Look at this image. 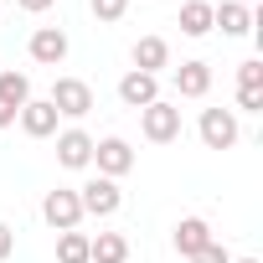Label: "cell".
I'll return each instance as SVG.
<instances>
[{"label": "cell", "instance_id": "1", "mask_svg": "<svg viewBox=\"0 0 263 263\" xmlns=\"http://www.w3.org/2000/svg\"><path fill=\"white\" fill-rule=\"evenodd\" d=\"M47 103L57 108V119H88L93 114V88L83 78H57L52 93H47Z\"/></svg>", "mask_w": 263, "mask_h": 263}, {"label": "cell", "instance_id": "2", "mask_svg": "<svg viewBox=\"0 0 263 263\" xmlns=\"http://www.w3.org/2000/svg\"><path fill=\"white\" fill-rule=\"evenodd\" d=\"M140 129H145L150 145H171V140H181V108L155 98L150 108H140Z\"/></svg>", "mask_w": 263, "mask_h": 263}, {"label": "cell", "instance_id": "3", "mask_svg": "<svg viewBox=\"0 0 263 263\" xmlns=\"http://www.w3.org/2000/svg\"><path fill=\"white\" fill-rule=\"evenodd\" d=\"M78 201H83V217H114V212L124 206V191H119V181L93 176V181L78 186Z\"/></svg>", "mask_w": 263, "mask_h": 263}, {"label": "cell", "instance_id": "4", "mask_svg": "<svg viewBox=\"0 0 263 263\" xmlns=\"http://www.w3.org/2000/svg\"><path fill=\"white\" fill-rule=\"evenodd\" d=\"M42 217H47V227L72 232V227L83 222V201H78V191H72V186H52V191L42 196Z\"/></svg>", "mask_w": 263, "mask_h": 263}, {"label": "cell", "instance_id": "5", "mask_svg": "<svg viewBox=\"0 0 263 263\" xmlns=\"http://www.w3.org/2000/svg\"><path fill=\"white\" fill-rule=\"evenodd\" d=\"M93 165H98V176L119 181V176H129V171H135V145H129V140H119V135L93 140Z\"/></svg>", "mask_w": 263, "mask_h": 263}, {"label": "cell", "instance_id": "6", "mask_svg": "<svg viewBox=\"0 0 263 263\" xmlns=\"http://www.w3.org/2000/svg\"><path fill=\"white\" fill-rule=\"evenodd\" d=\"M196 129H201V145H206V150H232L237 135H242L232 108H201V124H196Z\"/></svg>", "mask_w": 263, "mask_h": 263}, {"label": "cell", "instance_id": "7", "mask_svg": "<svg viewBox=\"0 0 263 263\" xmlns=\"http://www.w3.org/2000/svg\"><path fill=\"white\" fill-rule=\"evenodd\" d=\"M57 165L62 171H88L93 165V135H88V129H62V135H57Z\"/></svg>", "mask_w": 263, "mask_h": 263}, {"label": "cell", "instance_id": "8", "mask_svg": "<svg viewBox=\"0 0 263 263\" xmlns=\"http://www.w3.org/2000/svg\"><path fill=\"white\" fill-rule=\"evenodd\" d=\"M155 98H160V78H150V72H135V67H129V72L119 78V103H124V108H135V114H140V108H150Z\"/></svg>", "mask_w": 263, "mask_h": 263}, {"label": "cell", "instance_id": "9", "mask_svg": "<svg viewBox=\"0 0 263 263\" xmlns=\"http://www.w3.org/2000/svg\"><path fill=\"white\" fill-rule=\"evenodd\" d=\"M26 52H31V62L57 67V62L67 57V31H62V26H36V31H31V42H26Z\"/></svg>", "mask_w": 263, "mask_h": 263}, {"label": "cell", "instance_id": "10", "mask_svg": "<svg viewBox=\"0 0 263 263\" xmlns=\"http://www.w3.org/2000/svg\"><path fill=\"white\" fill-rule=\"evenodd\" d=\"M171 242H176V253L191 263V258H196L206 242H217V237H212V222H206V217H181L176 232H171Z\"/></svg>", "mask_w": 263, "mask_h": 263}, {"label": "cell", "instance_id": "11", "mask_svg": "<svg viewBox=\"0 0 263 263\" xmlns=\"http://www.w3.org/2000/svg\"><path fill=\"white\" fill-rule=\"evenodd\" d=\"M129 62H135V72L160 78V67H171V42H165V36H140L135 52H129Z\"/></svg>", "mask_w": 263, "mask_h": 263}, {"label": "cell", "instance_id": "12", "mask_svg": "<svg viewBox=\"0 0 263 263\" xmlns=\"http://www.w3.org/2000/svg\"><path fill=\"white\" fill-rule=\"evenodd\" d=\"M212 26H222V36H253L258 16L248 6H237V0H222V6H212Z\"/></svg>", "mask_w": 263, "mask_h": 263}, {"label": "cell", "instance_id": "13", "mask_svg": "<svg viewBox=\"0 0 263 263\" xmlns=\"http://www.w3.org/2000/svg\"><path fill=\"white\" fill-rule=\"evenodd\" d=\"M16 119H21V129H26L31 140H52V135H57V108H52L47 98H31Z\"/></svg>", "mask_w": 263, "mask_h": 263}, {"label": "cell", "instance_id": "14", "mask_svg": "<svg viewBox=\"0 0 263 263\" xmlns=\"http://www.w3.org/2000/svg\"><path fill=\"white\" fill-rule=\"evenodd\" d=\"M171 83H176L181 98H206V88H212V67H206V62H181V67L171 72Z\"/></svg>", "mask_w": 263, "mask_h": 263}, {"label": "cell", "instance_id": "15", "mask_svg": "<svg viewBox=\"0 0 263 263\" xmlns=\"http://www.w3.org/2000/svg\"><path fill=\"white\" fill-rule=\"evenodd\" d=\"M88 263H129V237H124V232H98V237H88Z\"/></svg>", "mask_w": 263, "mask_h": 263}, {"label": "cell", "instance_id": "16", "mask_svg": "<svg viewBox=\"0 0 263 263\" xmlns=\"http://www.w3.org/2000/svg\"><path fill=\"white\" fill-rule=\"evenodd\" d=\"M0 103L21 114V108L31 103V78H26V72H16V67H6V72H0Z\"/></svg>", "mask_w": 263, "mask_h": 263}, {"label": "cell", "instance_id": "17", "mask_svg": "<svg viewBox=\"0 0 263 263\" xmlns=\"http://www.w3.org/2000/svg\"><path fill=\"white\" fill-rule=\"evenodd\" d=\"M176 26H181V36H206V31H217V26H212V0H186Z\"/></svg>", "mask_w": 263, "mask_h": 263}, {"label": "cell", "instance_id": "18", "mask_svg": "<svg viewBox=\"0 0 263 263\" xmlns=\"http://www.w3.org/2000/svg\"><path fill=\"white\" fill-rule=\"evenodd\" d=\"M57 263H88V232H57Z\"/></svg>", "mask_w": 263, "mask_h": 263}, {"label": "cell", "instance_id": "19", "mask_svg": "<svg viewBox=\"0 0 263 263\" xmlns=\"http://www.w3.org/2000/svg\"><path fill=\"white\" fill-rule=\"evenodd\" d=\"M88 11L98 16V26H114V21H124L129 0H88Z\"/></svg>", "mask_w": 263, "mask_h": 263}, {"label": "cell", "instance_id": "20", "mask_svg": "<svg viewBox=\"0 0 263 263\" xmlns=\"http://www.w3.org/2000/svg\"><path fill=\"white\" fill-rule=\"evenodd\" d=\"M237 88H263V62H258V57L237 62Z\"/></svg>", "mask_w": 263, "mask_h": 263}, {"label": "cell", "instance_id": "21", "mask_svg": "<svg viewBox=\"0 0 263 263\" xmlns=\"http://www.w3.org/2000/svg\"><path fill=\"white\" fill-rule=\"evenodd\" d=\"M232 114H263V88H237V108Z\"/></svg>", "mask_w": 263, "mask_h": 263}, {"label": "cell", "instance_id": "22", "mask_svg": "<svg viewBox=\"0 0 263 263\" xmlns=\"http://www.w3.org/2000/svg\"><path fill=\"white\" fill-rule=\"evenodd\" d=\"M191 263H232V253H227L222 242H206V248H201V253H196Z\"/></svg>", "mask_w": 263, "mask_h": 263}, {"label": "cell", "instance_id": "23", "mask_svg": "<svg viewBox=\"0 0 263 263\" xmlns=\"http://www.w3.org/2000/svg\"><path fill=\"white\" fill-rule=\"evenodd\" d=\"M11 253H16V227H11V222H0V263H6Z\"/></svg>", "mask_w": 263, "mask_h": 263}, {"label": "cell", "instance_id": "24", "mask_svg": "<svg viewBox=\"0 0 263 263\" xmlns=\"http://www.w3.org/2000/svg\"><path fill=\"white\" fill-rule=\"evenodd\" d=\"M16 6H21V11H31V16H42V11H52V6H57V0H16Z\"/></svg>", "mask_w": 263, "mask_h": 263}, {"label": "cell", "instance_id": "25", "mask_svg": "<svg viewBox=\"0 0 263 263\" xmlns=\"http://www.w3.org/2000/svg\"><path fill=\"white\" fill-rule=\"evenodd\" d=\"M16 124V108H6V103H0V129H11Z\"/></svg>", "mask_w": 263, "mask_h": 263}, {"label": "cell", "instance_id": "26", "mask_svg": "<svg viewBox=\"0 0 263 263\" xmlns=\"http://www.w3.org/2000/svg\"><path fill=\"white\" fill-rule=\"evenodd\" d=\"M237 6H248V11H253V6H258V0H237Z\"/></svg>", "mask_w": 263, "mask_h": 263}, {"label": "cell", "instance_id": "27", "mask_svg": "<svg viewBox=\"0 0 263 263\" xmlns=\"http://www.w3.org/2000/svg\"><path fill=\"white\" fill-rule=\"evenodd\" d=\"M232 263H258V258H232Z\"/></svg>", "mask_w": 263, "mask_h": 263}]
</instances>
